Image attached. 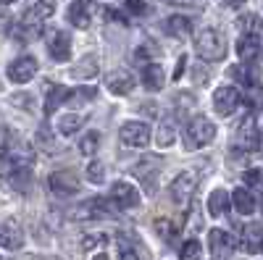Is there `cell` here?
I'll return each mask as SVG.
<instances>
[{"label": "cell", "mask_w": 263, "mask_h": 260, "mask_svg": "<svg viewBox=\"0 0 263 260\" xmlns=\"http://www.w3.org/2000/svg\"><path fill=\"white\" fill-rule=\"evenodd\" d=\"M195 53L203 61H221L227 55V39L221 32L203 27L195 32Z\"/></svg>", "instance_id": "cell-1"}, {"label": "cell", "mask_w": 263, "mask_h": 260, "mask_svg": "<svg viewBox=\"0 0 263 260\" xmlns=\"http://www.w3.org/2000/svg\"><path fill=\"white\" fill-rule=\"evenodd\" d=\"M213 137H216V126L205 116H195L184 126V132H182V139H184V147L187 150H200V147L211 145Z\"/></svg>", "instance_id": "cell-2"}, {"label": "cell", "mask_w": 263, "mask_h": 260, "mask_svg": "<svg viewBox=\"0 0 263 260\" xmlns=\"http://www.w3.org/2000/svg\"><path fill=\"white\" fill-rule=\"evenodd\" d=\"M195 187H197V173H195V171H182L179 176L171 182V187H168V197L177 203V205L184 208V205L190 203V197H192Z\"/></svg>", "instance_id": "cell-3"}, {"label": "cell", "mask_w": 263, "mask_h": 260, "mask_svg": "<svg viewBox=\"0 0 263 260\" xmlns=\"http://www.w3.org/2000/svg\"><path fill=\"white\" fill-rule=\"evenodd\" d=\"M121 142L126 147H135V150H142L150 145V126L142 124V121H126L119 132Z\"/></svg>", "instance_id": "cell-4"}, {"label": "cell", "mask_w": 263, "mask_h": 260, "mask_svg": "<svg viewBox=\"0 0 263 260\" xmlns=\"http://www.w3.org/2000/svg\"><path fill=\"white\" fill-rule=\"evenodd\" d=\"M208 247H211V255L213 260H227L234 255L237 250V242L229 231H221V229H211L208 231Z\"/></svg>", "instance_id": "cell-5"}, {"label": "cell", "mask_w": 263, "mask_h": 260, "mask_svg": "<svg viewBox=\"0 0 263 260\" xmlns=\"http://www.w3.org/2000/svg\"><path fill=\"white\" fill-rule=\"evenodd\" d=\"M239 103H242V92L237 90V87H218V90L213 92V108L218 116H232Z\"/></svg>", "instance_id": "cell-6"}, {"label": "cell", "mask_w": 263, "mask_h": 260, "mask_svg": "<svg viewBox=\"0 0 263 260\" xmlns=\"http://www.w3.org/2000/svg\"><path fill=\"white\" fill-rule=\"evenodd\" d=\"M50 189L58 194V197H69V194H77V192H79V179H77V173L69 171V168L53 171V173H50Z\"/></svg>", "instance_id": "cell-7"}, {"label": "cell", "mask_w": 263, "mask_h": 260, "mask_svg": "<svg viewBox=\"0 0 263 260\" xmlns=\"http://www.w3.org/2000/svg\"><path fill=\"white\" fill-rule=\"evenodd\" d=\"M108 200L114 203L116 210H129V208L140 205V192L132 184H126V182H116L111 187V197H108Z\"/></svg>", "instance_id": "cell-8"}, {"label": "cell", "mask_w": 263, "mask_h": 260, "mask_svg": "<svg viewBox=\"0 0 263 260\" xmlns=\"http://www.w3.org/2000/svg\"><path fill=\"white\" fill-rule=\"evenodd\" d=\"M34 74H37V58L34 55H21L8 66V79L16 84H27Z\"/></svg>", "instance_id": "cell-9"}, {"label": "cell", "mask_w": 263, "mask_h": 260, "mask_svg": "<svg viewBox=\"0 0 263 260\" xmlns=\"http://www.w3.org/2000/svg\"><path fill=\"white\" fill-rule=\"evenodd\" d=\"M48 53H50L53 61H69V55H71V37H69V32H63V29L50 32Z\"/></svg>", "instance_id": "cell-10"}, {"label": "cell", "mask_w": 263, "mask_h": 260, "mask_svg": "<svg viewBox=\"0 0 263 260\" xmlns=\"http://www.w3.org/2000/svg\"><path fill=\"white\" fill-rule=\"evenodd\" d=\"M24 245V229L16 218H8L6 224H0V247L6 250H18Z\"/></svg>", "instance_id": "cell-11"}, {"label": "cell", "mask_w": 263, "mask_h": 260, "mask_svg": "<svg viewBox=\"0 0 263 260\" xmlns=\"http://www.w3.org/2000/svg\"><path fill=\"white\" fill-rule=\"evenodd\" d=\"M105 87H108V92H114V95H129L135 90V76L124 69H116L105 76Z\"/></svg>", "instance_id": "cell-12"}, {"label": "cell", "mask_w": 263, "mask_h": 260, "mask_svg": "<svg viewBox=\"0 0 263 260\" xmlns=\"http://www.w3.org/2000/svg\"><path fill=\"white\" fill-rule=\"evenodd\" d=\"M260 53H263V39L239 34V39H237V55L242 58L245 63H255L260 58Z\"/></svg>", "instance_id": "cell-13"}, {"label": "cell", "mask_w": 263, "mask_h": 260, "mask_svg": "<svg viewBox=\"0 0 263 260\" xmlns=\"http://www.w3.org/2000/svg\"><path fill=\"white\" fill-rule=\"evenodd\" d=\"M158 168H161V161H158L156 155H147V158H142L140 163L132 166V173H135L140 182H145V187H153V176H156Z\"/></svg>", "instance_id": "cell-14"}, {"label": "cell", "mask_w": 263, "mask_h": 260, "mask_svg": "<svg viewBox=\"0 0 263 260\" xmlns=\"http://www.w3.org/2000/svg\"><path fill=\"white\" fill-rule=\"evenodd\" d=\"M140 79H142V87H145V90L158 92L161 87H163V69L158 66L156 61H150V63H145V66H142Z\"/></svg>", "instance_id": "cell-15"}, {"label": "cell", "mask_w": 263, "mask_h": 260, "mask_svg": "<svg viewBox=\"0 0 263 260\" xmlns=\"http://www.w3.org/2000/svg\"><path fill=\"white\" fill-rule=\"evenodd\" d=\"M232 205L237 213H242V215H253L255 213V197H253V192L245 189V187H237L232 192Z\"/></svg>", "instance_id": "cell-16"}, {"label": "cell", "mask_w": 263, "mask_h": 260, "mask_svg": "<svg viewBox=\"0 0 263 260\" xmlns=\"http://www.w3.org/2000/svg\"><path fill=\"white\" fill-rule=\"evenodd\" d=\"M242 247H245V252H253V255L263 247V226L260 224H248L242 229Z\"/></svg>", "instance_id": "cell-17"}, {"label": "cell", "mask_w": 263, "mask_h": 260, "mask_svg": "<svg viewBox=\"0 0 263 260\" xmlns=\"http://www.w3.org/2000/svg\"><path fill=\"white\" fill-rule=\"evenodd\" d=\"M229 205H232V194L227 192V189H213L211 192V197H208V213L211 215H224L227 210H229Z\"/></svg>", "instance_id": "cell-18"}, {"label": "cell", "mask_w": 263, "mask_h": 260, "mask_svg": "<svg viewBox=\"0 0 263 260\" xmlns=\"http://www.w3.org/2000/svg\"><path fill=\"white\" fill-rule=\"evenodd\" d=\"M163 29H166V34H171V37H177V39H182L184 34H190V29H192V21H190L187 16L177 13V16H168V18H166V24H163Z\"/></svg>", "instance_id": "cell-19"}, {"label": "cell", "mask_w": 263, "mask_h": 260, "mask_svg": "<svg viewBox=\"0 0 263 260\" xmlns=\"http://www.w3.org/2000/svg\"><path fill=\"white\" fill-rule=\"evenodd\" d=\"M66 87H61V84H45V113H53L58 105H63L66 103Z\"/></svg>", "instance_id": "cell-20"}, {"label": "cell", "mask_w": 263, "mask_h": 260, "mask_svg": "<svg viewBox=\"0 0 263 260\" xmlns=\"http://www.w3.org/2000/svg\"><path fill=\"white\" fill-rule=\"evenodd\" d=\"M90 6L84 3V0H79V3H71V8H69V21L74 27H79V29H87L90 27Z\"/></svg>", "instance_id": "cell-21"}, {"label": "cell", "mask_w": 263, "mask_h": 260, "mask_svg": "<svg viewBox=\"0 0 263 260\" xmlns=\"http://www.w3.org/2000/svg\"><path fill=\"white\" fill-rule=\"evenodd\" d=\"M156 142H158V147H168V145L177 142V118L168 116V118L161 121V129H158Z\"/></svg>", "instance_id": "cell-22"}, {"label": "cell", "mask_w": 263, "mask_h": 260, "mask_svg": "<svg viewBox=\"0 0 263 260\" xmlns=\"http://www.w3.org/2000/svg\"><path fill=\"white\" fill-rule=\"evenodd\" d=\"M239 29H242V34H248V37L263 39V21L255 13H248V16L239 18Z\"/></svg>", "instance_id": "cell-23"}, {"label": "cell", "mask_w": 263, "mask_h": 260, "mask_svg": "<svg viewBox=\"0 0 263 260\" xmlns=\"http://www.w3.org/2000/svg\"><path fill=\"white\" fill-rule=\"evenodd\" d=\"M82 124H84V116H79V113H69V116L58 118V132H61L63 137H71Z\"/></svg>", "instance_id": "cell-24"}, {"label": "cell", "mask_w": 263, "mask_h": 260, "mask_svg": "<svg viewBox=\"0 0 263 260\" xmlns=\"http://www.w3.org/2000/svg\"><path fill=\"white\" fill-rule=\"evenodd\" d=\"M242 100L250 105V108H255V111H258V108H263V84H248L245 87V92H242Z\"/></svg>", "instance_id": "cell-25"}, {"label": "cell", "mask_w": 263, "mask_h": 260, "mask_svg": "<svg viewBox=\"0 0 263 260\" xmlns=\"http://www.w3.org/2000/svg\"><path fill=\"white\" fill-rule=\"evenodd\" d=\"M179 229V221H171V218H156V231L163 236V239H174V234Z\"/></svg>", "instance_id": "cell-26"}, {"label": "cell", "mask_w": 263, "mask_h": 260, "mask_svg": "<svg viewBox=\"0 0 263 260\" xmlns=\"http://www.w3.org/2000/svg\"><path fill=\"white\" fill-rule=\"evenodd\" d=\"M98 147H100V134H98V132H90V134H84V137H82V142H79V153H82V155H92Z\"/></svg>", "instance_id": "cell-27"}, {"label": "cell", "mask_w": 263, "mask_h": 260, "mask_svg": "<svg viewBox=\"0 0 263 260\" xmlns=\"http://www.w3.org/2000/svg\"><path fill=\"white\" fill-rule=\"evenodd\" d=\"M200 252H203L200 242H197V239H187V242L182 245L179 260H197V257H200Z\"/></svg>", "instance_id": "cell-28"}, {"label": "cell", "mask_w": 263, "mask_h": 260, "mask_svg": "<svg viewBox=\"0 0 263 260\" xmlns=\"http://www.w3.org/2000/svg\"><path fill=\"white\" fill-rule=\"evenodd\" d=\"M245 184H248V189L263 192V168H250V171H245Z\"/></svg>", "instance_id": "cell-29"}, {"label": "cell", "mask_w": 263, "mask_h": 260, "mask_svg": "<svg viewBox=\"0 0 263 260\" xmlns=\"http://www.w3.org/2000/svg\"><path fill=\"white\" fill-rule=\"evenodd\" d=\"M119 257L121 260H140V252L135 250V245L126 236H119Z\"/></svg>", "instance_id": "cell-30"}, {"label": "cell", "mask_w": 263, "mask_h": 260, "mask_svg": "<svg viewBox=\"0 0 263 260\" xmlns=\"http://www.w3.org/2000/svg\"><path fill=\"white\" fill-rule=\"evenodd\" d=\"M232 76H234L237 82H242V87L255 84V74L250 71V66H234V69H232Z\"/></svg>", "instance_id": "cell-31"}, {"label": "cell", "mask_w": 263, "mask_h": 260, "mask_svg": "<svg viewBox=\"0 0 263 260\" xmlns=\"http://www.w3.org/2000/svg\"><path fill=\"white\" fill-rule=\"evenodd\" d=\"M87 179H90L92 184H100L105 179V166L98 163V161H92L90 166H87Z\"/></svg>", "instance_id": "cell-32"}, {"label": "cell", "mask_w": 263, "mask_h": 260, "mask_svg": "<svg viewBox=\"0 0 263 260\" xmlns=\"http://www.w3.org/2000/svg\"><path fill=\"white\" fill-rule=\"evenodd\" d=\"M105 242H108L105 234H87L84 242H82V247H84V250H92V247H103Z\"/></svg>", "instance_id": "cell-33"}, {"label": "cell", "mask_w": 263, "mask_h": 260, "mask_svg": "<svg viewBox=\"0 0 263 260\" xmlns=\"http://www.w3.org/2000/svg\"><path fill=\"white\" fill-rule=\"evenodd\" d=\"M124 8H126L129 13H135V16H142V13L147 11L145 0H126V3H124Z\"/></svg>", "instance_id": "cell-34"}, {"label": "cell", "mask_w": 263, "mask_h": 260, "mask_svg": "<svg viewBox=\"0 0 263 260\" xmlns=\"http://www.w3.org/2000/svg\"><path fill=\"white\" fill-rule=\"evenodd\" d=\"M184 66H187V58L182 55V58L177 61V71H174V79H179V76H182V71H184Z\"/></svg>", "instance_id": "cell-35"}, {"label": "cell", "mask_w": 263, "mask_h": 260, "mask_svg": "<svg viewBox=\"0 0 263 260\" xmlns=\"http://www.w3.org/2000/svg\"><path fill=\"white\" fill-rule=\"evenodd\" d=\"M92 260H108V257H105V255H95Z\"/></svg>", "instance_id": "cell-36"}, {"label": "cell", "mask_w": 263, "mask_h": 260, "mask_svg": "<svg viewBox=\"0 0 263 260\" xmlns=\"http://www.w3.org/2000/svg\"><path fill=\"white\" fill-rule=\"evenodd\" d=\"M8 3H13V0H0V6H8Z\"/></svg>", "instance_id": "cell-37"}]
</instances>
